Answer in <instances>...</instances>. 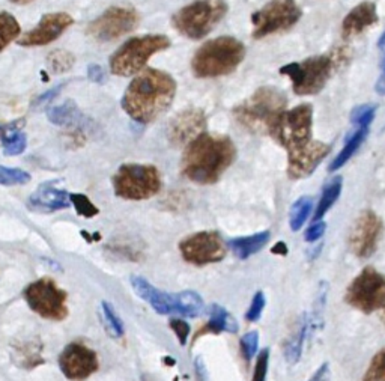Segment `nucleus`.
<instances>
[{
	"instance_id": "f03ea898",
	"label": "nucleus",
	"mask_w": 385,
	"mask_h": 381,
	"mask_svg": "<svg viewBox=\"0 0 385 381\" xmlns=\"http://www.w3.org/2000/svg\"><path fill=\"white\" fill-rule=\"evenodd\" d=\"M237 160V147L229 136L203 133L184 149L183 175L196 184L209 186L223 177Z\"/></svg>"
},
{
	"instance_id": "7c9ffc66",
	"label": "nucleus",
	"mask_w": 385,
	"mask_h": 381,
	"mask_svg": "<svg viewBox=\"0 0 385 381\" xmlns=\"http://www.w3.org/2000/svg\"><path fill=\"white\" fill-rule=\"evenodd\" d=\"M21 27L17 19L8 11L0 12V53H2L12 41L18 40Z\"/></svg>"
},
{
	"instance_id": "f8f14e48",
	"label": "nucleus",
	"mask_w": 385,
	"mask_h": 381,
	"mask_svg": "<svg viewBox=\"0 0 385 381\" xmlns=\"http://www.w3.org/2000/svg\"><path fill=\"white\" fill-rule=\"evenodd\" d=\"M140 21L139 12L130 5H115L105 10L100 17L89 23L86 34L95 41L107 42L133 32Z\"/></svg>"
},
{
	"instance_id": "72a5a7b5",
	"label": "nucleus",
	"mask_w": 385,
	"mask_h": 381,
	"mask_svg": "<svg viewBox=\"0 0 385 381\" xmlns=\"http://www.w3.org/2000/svg\"><path fill=\"white\" fill-rule=\"evenodd\" d=\"M32 180L30 173L17 169V167H6L0 166V186L11 187V186H23Z\"/></svg>"
},
{
	"instance_id": "9b49d317",
	"label": "nucleus",
	"mask_w": 385,
	"mask_h": 381,
	"mask_svg": "<svg viewBox=\"0 0 385 381\" xmlns=\"http://www.w3.org/2000/svg\"><path fill=\"white\" fill-rule=\"evenodd\" d=\"M303 11L297 0H271L252 15L253 38H262L288 30L300 21Z\"/></svg>"
},
{
	"instance_id": "5701e85b",
	"label": "nucleus",
	"mask_w": 385,
	"mask_h": 381,
	"mask_svg": "<svg viewBox=\"0 0 385 381\" xmlns=\"http://www.w3.org/2000/svg\"><path fill=\"white\" fill-rule=\"evenodd\" d=\"M269 238H271L269 231H262L253 235H247V237L233 238L229 241V247L232 249V252L235 254L237 258L247 259L268 245Z\"/></svg>"
},
{
	"instance_id": "2f4dec72",
	"label": "nucleus",
	"mask_w": 385,
	"mask_h": 381,
	"mask_svg": "<svg viewBox=\"0 0 385 381\" xmlns=\"http://www.w3.org/2000/svg\"><path fill=\"white\" fill-rule=\"evenodd\" d=\"M312 210H313V199L307 196L300 197V199L292 205L289 212V225L293 232L300 231L301 228L304 226L308 216H310Z\"/></svg>"
},
{
	"instance_id": "864d4df0",
	"label": "nucleus",
	"mask_w": 385,
	"mask_h": 381,
	"mask_svg": "<svg viewBox=\"0 0 385 381\" xmlns=\"http://www.w3.org/2000/svg\"><path fill=\"white\" fill-rule=\"evenodd\" d=\"M382 321H384V324H385V309H384V312H382Z\"/></svg>"
},
{
	"instance_id": "c85d7f7f",
	"label": "nucleus",
	"mask_w": 385,
	"mask_h": 381,
	"mask_svg": "<svg viewBox=\"0 0 385 381\" xmlns=\"http://www.w3.org/2000/svg\"><path fill=\"white\" fill-rule=\"evenodd\" d=\"M175 304H176V314L183 317H199L203 309H205V303L203 299L194 291H183L175 294Z\"/></svg>"
},
{
	"instance_id": "49530a36",
	"label": "nucleus",
	"mask_w": 385,
	"mask_h": 381,
	"mask_svg": "<svg viewBox=\"0 0 385 381\" xmlns=\"http://www.w3.org/2000/svg\"><path fill=\"white\" fill-rule=\"evenodd\" d=\"M194 368H196V374H198V378L200 381H208V371H207L205 363H203V360H202V357H196Z\"/></svg>"
},
{
	"instance_id": "423d86ee",
	"label": "nucleus",
	"mask_w": 385,
	"mask_h": 381,
	"mask_svg": "<svg viewBox=\"0 0 385 381\" xmlns=\"http://www.w3.org/2000/svg\"><path fill=\"white\" fill-rule=\"evenodd\" d=\"M226 14V0H194L173 14L172 25L183 36L198 41L213 32Z\"/></svg>"
},
{
	"instance_id": "dca6fc26",
	"label": "nucleus",
	"mask_w": 385,
	"mask_h": 381,
	"mask_svg": "<svg viewBox=\"0 0 385 381\" xmlns=\"http://www.w3.org/2000/svg\"><path fill=\"white\" fill-rule=\"evenodd\" d=\"M57 362L62 374L71 381H85L100 368V362L94 349L77 342L68 344L59 354Z\"/></svg>"
},
{
	"instance_id": "de8ad7c7",
	"label": "nucleus",
	"mask_w": 385,
	"mask_h": 381,
	"mask_svg": "<svg viewBox=\"0 0 385 381\" xmlns=\"http://www.w3.org/2000/svg\"><path fill=\"white\" fill-rule=\"evenodd\" d=\"M327 374H328V363H323L322 367L315 372V376L308 381H323V380H326Z\"/></svg>"
},
{
	"instance_id": "39448f33",
	"label": "nucleus",
	"mask_w": 385,
	"mask_h": 381,
	"mask_svg": "<svg viewBox=\"0 0 385 381\" xmlns=\"http://www.w3.org/2000/svg\"><path fill=\"white\" fill-rule=\"evenodd\" d=\"M169 47L170 40L165 35L134 36L111 55L109 60L110 73L119 77H131L145 70L150 58Z\"/></svg>"
},
{
	"instance_id": "ea45409f",
	"label": "nucleus",
	"mask_w": 385,
	"mask_h": 381,
	"mask_svg": "<svg viewBox=\"0 0 385 381\" xmlns=\"http://www.w3.org/2000/svg\"><path fill=\"white\" fill-rule=\"evenodd\" d=\"M103 312L105 315V319H107V323L110 325V330L113 333V336H122L124 334V324H122V319L118 317V314L113 309L111 304L109 303H103Z\"/></svg>"
},
{
	"instance_id": "c03bdc74",
	"label": "nucleus",
	"mask_w": 385,
	"mask_h": 381,
	"mask_svg": "<svg viewBox=\"0 0 385 381\" xmlns=\"http://www.w3.org/2000/svg\"><path fill=\"white\" fill-rule=\"evenodd\" d=\"M88 75H89V79L92 80V82H96V83L103 82L104 80L103 66H100V65H90L89 70H88Z\"/></svg>"
},
{
	"instance_id": "20e7f679",
	"label": "nucleus",
	"mask_w": 385,
	"mask_h": 381,
	"mask_svg": "<svg viewBox=\"0 0 385 381\" xmlns=\"http://www.w3.org/2000/svg\"><path fill=\"white\" fill-rule=\"evenodd\" d=\"M286 95L276 86H262L233 109V116L245 130L256 134L268 133L286 108Z\"/></svg>"
},
{
	"instance_id": "e433bc0d",
	"label": "nucleus",
	"mask_w": 385,
	"mask_h": 381,
	"mask_svg": "<svg viewBox=\"0 0 385 381\" xmlns=\"http://www.w3.org/2000/svg\"><path fill=\"white\" fill-rule=\"evenodd\" d=\"M375 113H376V106H373V104L358 106V108L354 109L351 113V123L357 128L369 127L372 124Z\"/></svg>"
},
{
	"instance_id": "4be33fe9",
	"label": "nucleus",
	"mask_w": 385,
	"mask_h": 381,
	"mask_svg": "<svg viewBox=\"0 0 385 381\" xmlns=\"http://www.w3.org/2000/svg\"><path fill=\"white\" fill-rule=\"evenodd\" d=\"M131 285L142 300L149 303L154 308L155 312L161 315L176 314V304H175V294H169L157 289L152 284H149L146 279L140 276L131 278Z\"/></svg>"
},
{
	"instance_id": "473e14b6",
	"label": "nucleus",
	"mask_w": 385,
	"mask_h": 381,
	"mask_svg": "<svg viewBox=\"0 0 385 381\" xmlns=\"http://www.w3.org/2000/svg\"><path fill=\"white\" fill-rule=\"evenodd\" d=\"M47 60H49V65H50L53 73L62 74V73L70 71L71 68L74 66L75 58H74L72 53L66 51V50H55V51L50 53Z\"/></svg>"
},
{
	"instance_id": "aec40b11",
	"label": "nucleus",
	"mask_w": 385,
	"mask_h": 381,
	"mask_svg": "<svg viewBox=\"0 0 385 381\" xmlns=\"http://www.w3.org/2000/svg\"><path fill=\"white\" fill-rule=\"evenodd\" d=\"M378 21L380 15L376 11V5L373 2H361L352 8L342 21V36L345 40H352L375 26Z\"/></svg>"
},
{
	"instance_id": "412c9836",
	"label": "nucleus",
	"mask_w": 385,
	"mask_h": 381,
	"mask_svg": "<svg viewBox=\"0 0 385 381\" xmlns=\"http://www.w3.org/2000/svg\"><path fill=\"white\" fill-rule=\"evenodd\" d=\"M70 205V193H66L65 190L56 188L50 182H44V184L38 187L36 192H34L27 201V207L38 212H55L65 210Z\"/></svg>"
},
{
	"instance_id": "a19ab883",
	"label": "nucleus",
	"mask_w": 385,
	"mask_h": 381,
	"mask_svg": "<svg viewBox=\"0 0 385 381\" xmlns=\"http://www.w3.org/2000/svg\"><path fill=\"white\" fill-rule=\"evenodd\" d=\"M268 363H269V349L263 348L256 359L253 381H265L268 374Z\"/></svg>"
},
{
	"instance_id": "7ed1b4c3",
	"label": "nucleus",
	"mask_w": 385,
	"mask_h": 381,
	"mask_svg": "<svg viewBox=\"0 0 385 381\" xmlns=\"http://www.w3.org/2000/svg\"><path fill=\"white\" fill-rule=\"evenodd\" d=\"M245 45L233 36L209 40L194 53L191 71L198 79H217L238 70L245 59Z\"/></svg>"
},
{
	"instance_id": "ddd939ff",
	"label": "nucleus",
	"mask_w": 385,
	"mask_h": 381,
	"mask_svg": "<svg viewBox=\"0 0 385 381\" xmlns=\"http://www.w3.org/2000/svg\"><path fill=\"white\" fill-rule=\"evenodd\" d=\"M23 297L29 308L45 319L62 321L68 315L66 293L51 279H40L27 285Z\"/></svg>"
},
{
	"instance_id": "4c0bfd02",
	"label": "nucleus",
	"mask_w": 385,
	"mask_h": 381,
	"mask_svg": "<svg viewBox=\"0 0 385 381\" xmlns=\"http://www.w3.org/2000/svg\"><path fill=\"white\" fill-rule=\"evenodd\" d=\"M241 353H243L244 359L247 362H250L253 357L258 353V347H259V334L258 332H248L245 333L243 338H241Z\"/></svg>"
},
{
	"instance_id": "cd10ccee",
	"label": "nucleus",
	"mask_w": 385,
	"mask_h": 381,
	"mask_svg": "<svg viewBox=\"0 0 385 381\" xmlns=\"http://www.w3.org/2000/svg\"><path fill=\"white\" fill-rule=\"evenodd\" d=\"M342 187H343V178L342 177L333 178L326 187H323L321 199L318 202V207L315 208V214H313L315 222L322 220V217L327 214L328 210L337 202L338 196H341V193H342Z\"/></svg>"
},
{
	"instance_id": "c9c22d12",
	"label": "nucleus",
	"mask_w": 385,
	"mask_h": 381,
	"mask_svg": "<svg viewBox=\"0 0 385 381\" xmlns=\"http://www.w3.org/2000/svg\"><path fill=\"white\" fill-rule=\"evenodd\" d=\"M70 201L71 205L74 207L75 212H77L79 216L81 217H86V219H92L95 217L100 210H98L95 205L90 202L89 197L86 195H81V193H71L70 195Z\"/></svg>"
},
{
	"instance_id": "6e6552de",
	"label": "nucleus",
	"mask_w": 385,
	"mask_h": 381,
	"mask_svg": "<svg viewBox=\"0 0 385 381\" xmlns=\"http://www.w3.org/2000/svg\"><path fill=\"white\" fill-rule=\"evenodd\" d=\"M336 66L331 55L307 58L301 62H291L280 68L283 75H288L292 82L293 93L301 97L316 95L326 88Z\"/></svg>"
},
{
	"instance_id": "a18cd8bd",
	"label": "nucleus",
	"mask_w": 385,
	"mask_h": 381,
	"mask_svg": "<svg viewBox=\"0 0 385 381\" xmlns=\"http://www.w3.org/2000/svg\"><path fill=\"white\" fill-rule=\"evenodd\" d=\"M60 89H62V86H56V88H53V89H50V90H47V93L45 94H42V95H40L36 98V101H35V104L36 106H41V104H44V103H47V101H51L53 98H55L59 93H60Z\"/></svg>"
},
{
	"instance_id": "09e8293b",
	"label": "nucleus",
	"mask_w": 385,
	"mask_h": 381,
	"mask_svg": "<svg viewBox=\"0 0 385 381\" xmlns=\"http://www.w3.org/2000/svg\"><path fill=\"white\" fill-rule=\"evenodd\" d=\"M375 90H376V93H378L380 95H385V65L382 66V74H381V77L378 79V82H376Z\"/></svg>"
},
{
	"instance_id": "37998d69",
	"label": "nucleus",
	"mask_w": 385,
	"mask_h": 381,
	"mask_svg": "<svg viewBox=\"0 0 385 381\" xmlns=\"http://www.w3.org/2000/svg\"><path fill=\"white\" fill-rule=\"evenodd\" d=\"M326 231H327V223L322 222V220H318V222H315L313 225L307 228V231L304 234V240L308 243L318 241L319 238H322V235L326 234Z\"/></svg>"
},
{
	"instance_id": "393cba45",
	"label": "nucleus",
	"mask_w": 385,
	"mask_h": 381,
	"mask_svg": "<svg viewBox=\"0 0 385 381\" xmlns=\"http://www.w3.org/2000/svg\"><path fill=\"white\" fill-rule=\"evenodd\" d=\"M310 319H308V315H304L297 329L291 333V336L284 342V357L289 363H297L301 359L307 334L310 333Z\"/></svg>"
},
{
	"instance_id": "1a4fd4ad",
	"label": "nucleus",
	"mask_w": 385,
	"mask_h": 381,
	"mask_svg": "<svg viewBox=\"0 0 385 381\" xmlns=\"http://www.w3.org/2000/svg\"><path fill=\"white\" fill-rule=\"evenodd\" d=\"M312 130L313 108L310 104H300L291 110L282 112L271 125L268 134L289 152L310 142Z\"/></svg>"
},
{
	"instance_id": "8fccbe9b",
	"label": "nucleus",
	"mask_w": 385,
	"mask_h": 381,
	"mask_svg": "<svg viewBox=\"0 0 385 381\" xmlns=\"http://www.w3.org/2000/svg\"><path fill=\"white\" fill-rule=\"evenodd\" d=\"M271 252L273 254H276V255H286L288 254V246L284 245V243H282V241H278L277 245L273 247V250H271Z\"/></svg>"
},
{
	"instance_id": "f257e3e1",
	"label": "nucleus",
	"mask_w": 385,
	"mask_h": 381,
	"mask_svg": "<svg viewBox=\"0 0 385 381\" xmlns=\"http://www.w3.org/2000/svg\"><path fill=\"white\" fill-rule=\"evenodd\" d=\"M176 88V80L169 73L146 68L128 85L120 106L135 123L150 124L170 108Z\"/></svg>"
},
{
	"instance_id": "2eb2a0df",
	"label": "nucleus",
	"mask_w": 385,
	"mask_h": 381,
	"mask_svg": "<svg viewBox=\"0 0 385 381\" xmlns=\"http://www.w3.org/2000/svg\"><path fill=\"white\" fill-rule=\"evenodd\" d=\"M382 234V220L372 210H366L357 217L349 232V247L361 259L371 258L378 247Z\"/></svg>"
},
{
	"instance_id": "9d476101",
	"label": "nucleus",
	"mask_w": 385,
	"mask_h": 381,
	"mask_svg": "<svg viewBox=\"0 0 385 381\" xmlns=\"http://www.w3.org/2000/svg\"><path fill=\"white\" fill-rule=\"evenodd\" d=\"M345 300L364 314L385 309V276L373 267H366L346 289Z\"/></svg>"
},
{
	"instance_id": "a211bd4d",
	"label": "nucleus",
	"mask_w": 385,
	"mask_h": 381,
	"mask_svg": "<svg viewBox=\"0 0 385 381\" xmlns=\"http://www.w3.org/2000/svg\"><path fill=\"white\" fill-rule=\"evenodd\" d=\"M331 151L328 143L319 140L308 142L304 147L288 152V177L291 180H304L316 171L322 160Z\"/></svg>"
},
{
	"instance_id": "a878e982",
	"label": "nucleus",
	"mask_w": 385,
	"mask_h": 381,
	"mask_svg": "<svg viewBox=\"0 0 385 381\" xmlns=\"http://www.w3.org/2000/svg\"><path fill=\"white\" fill-rule=\"evenodd\" d=\"M369 134V127H361V128H357L356 132L351 133L348 137H346V142L343 145V149L338 152L337 157L331 162L330 164V171L331 172H336L341 169L342 166H345L346 163L349 162V160L352 158V156L356 154V152L358 151V148L361 147V143H363L366 140V137Z\"/></svg>"
},
{
	"instance_id": "c756f323",
	"label": "nucleus",
	"mask_w": 385,
	"mask_h": 381,
	"mask_svg": "<svg viewBox=\"0 0 385 381\" xmlns=\"http://www.w3.org/2000/svg\"><path fill=\"white\" fill-rule=\"evenodd\" d=\"M80 116V110L72 100H68L64 104L56 106L49 110L47 118L51 124L55 125H71L74 123H77V119Z\"/></svg>"
},
{
	"instance_id": "3c124183",
	"label": "nucleus",
	"mask_w": 385,
	"mask_h": 381,
	"mask_svg": "<svg viewBox=\"0 0 385 381\" xmlns=\"http://www.w3.org/2000/svg\"><path fill=\"white\" fill-rule=\"evenodd\" d=\"M378 47L382 50V66L385 65V34L381 36V40L378 42Z\"/></svg>"
},
{
	"instance_id": "f3484780",
	"label": "nucleus",
	"mask_w": 385,
	"mask_h": 381,
	"mask_svg": "<svg viewBox=\"0 0 385 381\" xmlns=\"http://www.w3.org/2000/svg\"><path fill=\"white\" fill-rule=\"evenodd\" d=\"M72 25L74 19L68 12L44 14L40 23L32 30L23 34L17 42L23 47H42L55 42Z\"/></svg>"
},
{
	"instance_id": "4468645a",
	"label": "nucleus",
	"mask_w": 385,
	"mask_h": 381,
	"mask_svg": "<svg viewBox=\"0 0 385 381\" xmlns=\"http://www.w3.org/2000/svg\"><path fill=\"white\" fill-rule=\"evenodd\" d=\"M179 252L185 262L203 267L223 261L228 249L218 232L200 231L181 240Z\"/></svg>"
},
{
	"instance_id": "58836bf2",
	"label": "nucleus",
	"mask_w": 385,
	"mask_h": 381,
	"mask_svg": "<svg viewBox=\"0 0 385 381\" xmlns=\"http://www.w3.org/2000/svg\"><path fill=\"white\" fill-rule=\"evenodd\" d=\"M265 304H267L265 294H263L262 291L256 293L254 297H253V300H252L250 308L247 309V314H245L247 321H250V323L259 321L262 314H263V309H265Z\"/></svg>"
},
{
	"instance_id": "603ef678",
	"label": "nucleus",
	"mask_w": 385,
	"mask_h": 381,
	"mask_svg": "<svg viewBox=\"0 0 385 381\" xmlns=\"http://www.w3.org/2000/svg\"><path fill=\"white\" fill-rule=\"evenodd\" d=\"M12 2H15V3H27V2H30V0H12Z\"/></svg>"
},
{
	"instance_id": "0eeeda50",
	"label": "nucleus",
	"mask_w": 385,
	"mask_h": 381,
	"mask_svg": "<svg viewBox=\"0 0 385 381\" xmlns=\"http://www.w3.org/2000/svg\"><path fill=\"white\" fill-rule=\"evenodd\" d=\"M113 190L118 197L127 201H145L160 193L163 187L161 173L152 164H122L111 178Z\"/></svg>"
},
{
	"instance_id": "79ce46f5",
	"label": "nucleus",
	"mask_w": 385,
	"mask_h": 381,
	"mask_svg": "<svg viewBox=\"0 0 385 381\" xmlns=\"http://www.w3.org/2000/svg\"><path fill=\"white\" fill-rule=\"evenodd\" d=\"M170 329L175 332L179 344L185 345L188 336H190V324L184 321V319L173 318V319H170Z\"/></svg>"
},
{
	"instance_id": "f704fd0d",
	"label": "nucleus",
	"mask_w": 385,
	"mask_h": 381,
	"mask_svg": "<svg viewBox=\"0 0 385 381\" xmlns=\"http://www.w3.org/2000/svg\"><path fill=\"white\" fill-rule=\"evenodd\" d=\"M363 381H385V347L373 356Z\"/></svg>"
},
{
	"instance_id": "b1692460",
	"label": "nucleus",
	"mask_w": 385,
	"mask_h": 381,
	"mask_svg": "<svg viewBox=\"0 0 385 381\" xmlns=\"http://www.w3.org/2000/svg\"><path fill=\"white\" fill-rule=\"evenodd\" d=\"M239 330L238 321L233 318L228 309H224L220 304H213L209 309V321L203 327L200 333H237Z\"/></svg>"
},
{
	"instance_id": "bb28decb",
	"label": "nucleus",
	"mask_w": 385,
	"mask_h": 381,
	"mask_svg": "<svg viewBox=\"0 0 385 381\" xmlns=\"http://www.w3.org/2000/svg\"><path fill=\"white\" fill-rule=\"evenodd\" d=\"M0 145H2L5 156H20L27 147L26 134L21 133L18 125H3L2 133H0Z\"/></svg>"
},
{
	"instance_id": "6ab92c4d",
	"label": "nucleus",
	"mask_w": 385,
	"mask_h": 381,
	"mask_svg": "<svg viewBox=\"0 0 385 381\" xmlns=\"http://www.w3.org/2000/svg\"><path fill=\"white\" fill-rule=\"evenodd\" d=\"M207 116L200 109H187L179 112L170 121L168 137L173 147H187L196 137L205 133Z\"/></svg>"
}]
</instances>
